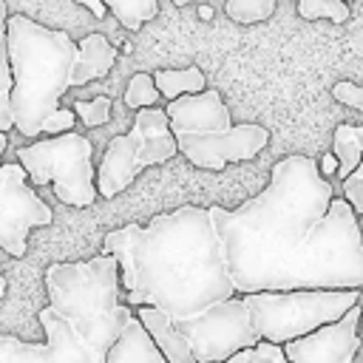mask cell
<instances>
[{
  "label": "cell",
  "mask_w": 363,
  "mask_h": 363,
  "mask_svg": "<svg viewBox=\"0 0 363 363\" xmlns=\"http://www.w3.org/2000/svg\"><path fill=\"white\" fill-rule=\"evenodd\" d=\"M210 216L238 295L363 289L360 216L309 156L275 162L258 196Z\"/></svg>",
  "instance_id": "6da1fadb"
},
{
  "label": "cell",
  "mask_w": 363,
  "mask_h": 363,
  "mask_svg": "<svg viewBox=\"0 0 363 363\" xmlns=\"http://www.w3.org/2000/svg\"><path fill=\"white\" fill-rule=\"evenodd\" d=\"M102 252L119 261L125 303L167 312L199 363H224L261 340L227 272L210 207L182 204L153 216L145 227L111 230Z\"/></svg>",
  "instance_id": "7a4b0ae2"
},
{
  "label": "cell",
  "mask_w": 363,
  "mask_h": 363,
  "mask_svg": "<svg viewBox=\"0 0 363 363\" xmlns=\"http://www.w3.org/2000/svg\"><path fill=\"white\" fill-rule=\"evenodd\" d=\"M9 65H11V116L14 130L40 136L45 119L60 108L68 88L108 77L116 48L99 31L74 43L62 28H45L23 14H9Z\"/></svg>",
  "instance_id": "3957f363"
},
{
  "label": "cell",
  "mask_w": 363,
  "mask_h": 363,
  "mask_svg": "<svg viewBox=\"0 0 363 363\" xmlns=\"http://www.w3.org/2000/svg\"><path fill=\"white\" fill-rule=\"evenodd\" d=\"M45 289L48 303L71 320V326L99 357H108V349L136 315V309L122 301L119 261L108 252L94 255L91 261L48 264Z\"/></svg>",
  "instance_id": "277c9868"
},
{
  "label": "cell",
  "mask_w": 363,
  "mask_h": 363,
  "mask_svg": "<svg viewBox=\"0 0 363 363\" xmlns=\"http://www.w3.org/2000/svg\"><path fill=\"white\" fill-rule=\"evenodd\" d=\"M179 153L201 170H224L230 162H250L269 145V130L255 122L233 125L218 91L184 94L167 102Z\"/></svg>",
  "instance_id": "5b68a950"
},
{
  "label": "cell",
  "mask_w": 363,
  "mask_h": 363,
  "mask_svg": "<svg viewBox=\"0 0 363 363\" xmlns=\"http://www.w3.org/2000/svg\"><path fill=\"white\" fill-rule=\"evenodd\" d=\"M261 340L289 343L326 323L340 320L360 298V289H289L241 295Z\"/></svg>",
  "instance_id": "8992f818"
},
{
  "label": "cell",
  "mask_w": 363,
  "mask_h": 363,
  "mask_svg": "<svg viewBox=\"0 0 363 363\" xmlns=\"http://www.w3.org/2000/svg\"><path fill=\"white\" fill-rule=\"evenodd\" d=\"M91 156H94L91 139L74 130L17 147V159L26 167L28 182L51 184L54 196L68 207H91L99 196Z\"/></svg>",
  "instance_id": "52a82bcc"
},
{
  "label": "cell",
  "mask_w": 363,
  "mask_h": 363,
  "mask_svg": "<svg viewBox=\"0 0 363 363\" xmlns=\"http://www.w3.org/2000/svg\"><path fill=\"white\" fill-rule=\"evenodd\" d=\"M179 153L170 116L162 108H139L128 133L113 136L96 167V187L102 199L119 196L136 176L153 164H164Z\"/></svg>",
  "instance_id": "ba28073f"
},
{
  "label": "cell",
  "mask_w": 363,
  "mask_h": 363,
  "mask_svg": "<svg viewBox=\"0 0 363 363\" xmlns=\"http://www.w3.org/2000/svg\"><path fill=\"white\" fill-rule=\"evenodd\" d=\"M54 221L51 207L31 190L28 173L20 162L0 164V250L23 258L28 250V233Z\"/></svg>",
  "instance_id": "9c48e42d"
},
{
  "label": "cell",
  "mask_w": 363,
  "mask_h": 363,
  "mask_svg": "<svg viewBox=\"0 0 363 363\" xmlns=\"http://www.w3.org/2000/svg\"><path fill=\"white\" fill-rule=\"evenodd\" d=\"M37 320L43 323L45 340L31 343L14 335H0V363H105V357H99L51 303L37 312Z\"/></svg>",
  "instance_id": "30bf717a"
},
{
  "label": "cell",
  "mask_w": 363,
  "mask_h": 363,
  "mask_svg": "<svg viewBox=\"0 0 363 363\" xmlns=\"http://www.w3.org/2000/svg\"><path fill=\"white\" fill-rule=\"evenodd\" d=\"M360 318H363V306L354 303L340 320L284 343L286 360L289 363H352L363 343Z\"/></svg>",
  "instance_id": "8fae6325"
},
{
  "label": "cell",
  "mask_w": 363,
  "mask_h": 363,
  "mask_svg": "<svg viewBox=\"0 0 363 363\" xmlns=\"http://www.w3.org/2000/svg\"><path fill=\"white\" fill-rule=\"evenodd\" d=\"M133 309H136V318L150 332V337L156 340V346L162 349V354L167 357V363H199L190 340L167 312H162L159 306H133Z\"/></svg>",
  "instance_id": "7c38bea8"
},
{
  "label": "cell",
  "mask_w": 363,
  "mask_h": 363,
  "mask_svg": "<svg viewBox=\"0 0 363 363\" xmlns=\"http://www.w3.org/2000/svg\"><path fill=\"white\" fill-rule=\"evenodd\" d=\"M105 363H167V357L162 354V349L156 346V340L150 337L145 323L133 315L125 323L116 343L108 349Z\"/></svg>",
  "instance_id": "4fadbf2b"
},
{
  "label": "cell",
  "mask_w": 363,
  "mask_h": 363,
  "mask_svg": "<svg viewBox=\"0 0 363 363\" xmlns=\"http://www.w3.org/2000/svg\"><path fill=\"white\" fill-rule=\"evenodd\" d=\"M153 79H156L159 94L167 102L184 96V94H201V91H207V79H204L201 68H196V65H187V68H159L153 74Z\"/></svg>",
  "instance_id": "5bb4252c"
},
{
  "label": "cell",
  "mask_w": 363,
  "mask_h": 363,
  "mask_svg": "<svg viewBox=\"0 0 363 363\" xmlns=\"http://www.w3.org/2000/svg\"><path fill=\"white\" fill-rule=\"evenodd\" d=\"M332 153L337 156L340 162V170H337V179H349L357 164L363 162V125H337L335 128V136H332Z\"/></svg>",
  "instance_id": "9a60e30c"
},
{
  "label": "cell",
  "mask_w": 363,
  "mask_h": 363,
  "mask_svg": "<svg viewBox=\"0 0 363 363\" xmlns=\"http://www.w3.org/2000/svg\"><path fill=\"white\" fill-rule=\"evenodd\" d=\"M102 3L128 31H139L147 20L159 14V0H102Z\"/></svg>",
  "instance_id": "2e32d148"
},
{
  "label": "cell",
  "mask_w": 363,
  "mask_h": 363,
  "mask_svg": "<svg viewBox=\"0 0 363 363\" xmlns=\"http://www.w3.org/2000/svg\"><path fill=\"white\" fill-rule=\"evenodd\" d=\"M298 14L303 20H329V23H346L352 17V3L346 0H295Z\"/></svg>",
  "instance_id": "e0dca14e"
},
{
  "label": "cell",
  "mask_w": 363,
  "mask_h": 363,
  "mask_svg": "<svg viewBox=\"0 0 363 363\" xmlns=\"http://www.w3.org/2000/svg\"><path fill=\"white\" fill-rule=\"evenodd\" d=\"M224 11L233 23L241 26H252V23H264L272 17L275 11V0H227Z\"/></svg>",
  "instance_id": "ac0fdd59"
},
{
  "label": "cell",
  "mask_w": 363,
  "mask_h": 363,
  "mask_svg": "<svg viewBox=\"0 0 363 363\" xmlns=\"http://www.w3.org/2000/svg\"><path fill=\"white\" fill-rule=\"evenodd\" d=\"M159 99V88H156V79L150 74H133L128 88H125V105L139 111V108H153Z\"/></svg>",
  "instance_id": "d6986e66"
},
{
  "label": "cell",
  "mask_w": 363,
  "mask_h": 363,
  "mask_svg": "<svg viewBox=\"0 0 363 363\" xmlns=\"http://www.w3.org/2000/svg\"><path fill=\"white\" fill-rule=\"evenodd\" d=\"M224 363H286V352H284V343L258 340L255 346H247V349L235 352Z\"/></svg>",
  "instance_id": "ffe728a7"
},
{
  "label": "cell",
  "mask_w": 363,
  "mask_h": 363,
  "mask_svg": "<svg viewBox=\"0 0 363 363\" xmlns=\"http://www.w3.org/2000/svg\"><path fill=\"white\" fill-rule=\"evenodd\" d=\"M74 113H79V119L88 128H99V125H105L111 119V99L108 96H94L91 102L77 99L74 102Z\"/></svg>",
  "instance_id": "44dd1931"
},
{
  "label": "cell",
  "mask_w": 363,
  "mask_h": 363,
  "mask_svg": "<svg viewBox=\"0 0 363 363\" xmlns=\"http://www.w3.org/2000/svg\"><path fill=\"white\" fill-rule=\"evenodd\" d=\"M6 0H0V91H11L14 79H11V65H9V37H6Z\"/></svg>",
  "instance_id": "7402d4cb"
},
{
  "label": "cell",
  "mask_w": 363,
  "mask_h": 363,
  "mask_svg": "<svg viewBox=\"0 0 363 363\" xmlns=\"http://www.w3.org/2000/svg\"><path fill=\"white\" fill-rule=\"evenodd\" d=\"M343 199L354 207V213L363 218V162L357 164V170L343 179Z\"/></svg>",
  "instance_id": "603a6c76"
},
{
  "label": "cell",
  "mask_w": 363,
  "mask_h": 363,
  "mask_svg": "<svg viewBox=\"0 0 363 363\" xmlns=\"http://www.w3.org/2000/svg\"><path fill=\"white\" fill-rule=\"evenodd\" d=\"M332 96L337 102H343V105H349V108H354V111L363 113V88L360 85H354L349 79H340V82L332 85Z\"/></svg>",
  "instance_id": "cb8c5ba5"
},
{
  "label": "cell",
  "mask_w": 363,
  "mask_h": 363,
  "mask_svg": "<svg viewBox=\"0 0 363 363\" xmlns=\"http://www.w3.org/2000/svg\"><path fill=\"white\" fill-rule=\"evenodd\" d=\"M74 119H77V113H74V108L68 111V108H57L48 119H45V125H43V133H48V136H60V133H68L71 128H74Z\"/></svg>",
  "instance_id": "d4e9b609"
},
{
  "label": "cell",
  "mask_w": 363,
  "mask_h": 363,
  "mask_svg": "<svg viewBox=\"0 0 363 363\" xmlns=\"http://www.w3.org/2000/svg\"><path fill=\"white\" fill-rule=\"evenodd\" d=\"M9 130H14V116H11V91H0V159L9 142Z\"/></svg>",
  "instance_id": "484cf974"
},
{
  "label": "cell",
  "mask_w": 363,
  "mask_h": 363,
  "mask_svg": "<svg viewBox=\"0 0 363 363\" xmlns=\"http://www.w3.org/2000/svg\"><path fill=\"white\" fill-rule=\"evenodd\" d=\"M318 167H320V173H323L326 179H332V176H337L340 162H337V156H335V153H323V156H320V162H318Z\"/></svg>",
  "instance_id": "4316f807"
},
{
  "label": "cell",
  "mask_w": 363,
  "mask_h": 363,
  "mask_svg": "<svg viewBox=\"0 0 363 363\" xmlns=\"http://www.w3.org/2000/svg\"><path fill=\"white\" fill-rule=\"evenodd\" d=\"M79 6H85V9H91V14L96 17V20H102L105 14H108V6L102 3V0H77Z\"/></svg>",
  "instance_id": "83f0119b"
},
{
  "label": "cell",
  "mask_w": 363,
  "mask_h": 363,
  "mask_svg": "<svg viewBox=\"0 0 363 363\" xmlns=\"http://www.w3.org/2000/svg\"><path fill=\"white\" fill-rule=\"evenodd\" d=\"M199 17L201 20H213V9L210 6H199Z\"/></svg>",
  "instance_id": "f1b7e54d"
},
{
  "label": "cell",
  "mask_w": 363,
  "mask_h": 363,
  "mask_svg": "<svg viewBox=\"0 0 363 363\" xmlns=\"http://www.w3.org/2000/svg\"><path fill=\"white\" fill-rule=\"evenodd\" d=\"M3 295H6V278L0 275V298H3Z\"/></svg>",
  "instance_id": "f546056e"
},
{
  "label": "cell",
  "mask_w": 363,
  "mask_h": 363,
  "mask_svg": "<svg viewBox=\"0 0 363 363\" xmlns=\"http://www.w3.org/2000/svg\"><path fill=\"white\" fill-rule=\"evenodd\" d=\"M176 6H187V3H193V0H173Z\"/></svg>",
  "instance_id": "4dcf8cb0"
},
{
  "label": "cell",
  "mask_w": 363,
  "mask_h": 363,
  "mask_svg": "<svg viewBox=\"0 0 363 363\" xmlns=\"http://www.w3.org/2000/svg\"><path fill=\"white\" fill-rule=\"evenodd\" d=\"M360 329H363V318H360Z\"/></svg>",
  "instance_id": "1f68e13d"
},
{
  "label": "cell",
  "mask_w": 363,
  "mask_h": 363,
  "mask_svg": "<svg viewBox=\"0 0 363 363\" xmlns=\"http://www.w3.org/2000/svg\"><path fill=\"white\" fill-rule=\"evenodd\" d=\"M346 3H352V0H346Z\"/></svg>",
  "instance_id": "d6a6232c"
},
{
  "label": "cell",
  "mask_w": 363,
  "mask_h": 363,
  "mask_svg": "<svg viewBox=\"0 0 363 363\" xmlns=\"http://www.w3.org/2000/svg\"><path fill=\"white\" fill-rule=\"evenodd\" d=\"M286 363H289V360H286Z\"/></svg>",
  "instance_id": "836d02e7"
}]
</instances>
